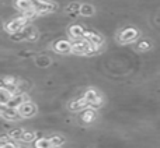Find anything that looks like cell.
Returning <instances> with one entry per match:
<instances>
[{
	"label": "cell",
	"mask_w": 160,
	"mask_h": 148,
	"mask_svg": "<svg viewBox=\"0 0 160 148\" xmlns=\"http://www.w3.org/2000/svg\"><path fill=\"white\" fill-rule=\"evenodd\" d=\"M56 7H58L56 3L49 2V0H41V2L32 4V8H34V11H35L37 16H44V14L52 13V11L56 10Z\"/></svg>",
	"instance_id": "obj_1"
},
{
	"label": "cell",
	"mask_w": 160,
	"mask_h": 148,
	"mask_svg": "<svg viewBox=\"0 0 160 148\" xmlns=\"http://www.w3.org/2000/svg\"><path fill=\"white\" fill-rule=\"evenodd\" d=\"M16 110L20 118H32L37 113V106L31 101H28V102H22L21 105H18L16 108Z\"/></svg>",
	"instance_id": "obj_2"
},
{
	"label": "cell",
	"mask_w": 160,
	"mask_h": 148,
	"mask_svg": "<svg viewBox=\"0 0 160 148\" xmlns=\"http://www.w3.org/2000/svg\"><path fill=\"white\" fill-rule=\"evenodd\" d=\"M28 24V20L25 18V17H17V18L14 20H10V21L6 24V31H7L8 34H14L17 32V31H20L24 25Z\"/></svg>",
	"instance_id": "obj_3"
},
{
	"label": "cell",
	"mask_w": 160,
	"mask_h": 148,
	"mask_svg": "<svg viewBox=\"0 0 160 148\" xmlns=\"http://www.w3.org/2000/svg\"><path fill=\"white\" fill-rule=\"evenodd\" d=\"M83 99L87 102V106H91V108H98L102 102L101 96L98 95V92L96 90H87L84 96H83Z\"/></svg>",
	"instance_id": "obj_4"
},
{
	"label": "cell",
	"mask_w": 160,
	"mask_h": 148,
	"mask_svg": "<svg viewBox=\"0 0 160 148\" xmlns=\"http://www.w3.org/2000/svg\"><path fill=\"white\" fill-rule=\"evenodd\" d=\"M138 35L139 34L135 28H125V30H122L121 32H119L118 38L122 44H131V42H133L138 38Z\"/></svg>",
	"instance_id": "obj_5"
},
{
	"label": "cell",
	"mask_w": 160,
	"mask_h": 148,
	"mask_svg": "<svg viewBox=\"0 0 160 148\" xmlns=\"http://www.w3.org/2000/svg\"><path fill=\"white\" fill-rule=\"evenodd\" d=\"M83 39L87 44H91V45H97V46H101L102 45V36L98 32H96V31H84Z\"/></svg>",
	"instance_id": "obj_6"
},
{
	"label": "cell",
	"mask_w": 160,
	"mask_h": 148,
	"mask_svg": "<svg viewBox=\"0 0 160 148\" xmlns=\"http://www.w3.org/2000/svg\"><path fill=\"white\" fill-rule=\"evenodd\" d=\"M86 48H87V42L83 38L73 39V41L70 42V52L75 53V55H84Z\"/></svg>",
	"instance_id": "obj_7"
},
{
	"label": "cell",
	"mask_w": 160,
	"mask_h": 148,
	"mask_svg": "<svg viewBox=\"0 0 160 148\" xmlns=\"http://www.w3.org/2000/svg\"><path fill=\"white\" fill-rule=\"evenodd\" d=\"M80 119H82L83 123H93L96 120V112H94L91 108H84L82 110V115H80Z\"/></svg>",
	"instance_id": "obj_8"
},
{
	"label": "cell",
	"mask_w": 160,
	"mask_h": 148,
	"mask_svg": "<svg viewBox=\"0 0 160 148\" xmlns=\"http://www.w3.org/2000/svg\"><path fill=\"white\" fill-rule=\"evenodd\" d=\"M53 50L58 53H70V42L69 41H56L53 44Z\"/></svg>",
	"instance_id": "obj_9"
},
{
	"label": "cell",
	"mask_w": 160,
	"mask_h": 148,
	"mask_svg": "<svg viewBox=\"0 0 160 148\" xmlns=\"http://www.w3.org/2000/svg\"><path fill=\"white\" fill-rule=\"evenodd\" d=\"M84 31L86 30L82 27V25L75 24V25H72V27H69V35L72 39H80V38H83Z\"/></svg>",
	"instance_id": "obj_10"
},
{
	"label": "cell",
	"mask_w": 160,
	"mask_h": 148,
	"mask_svg": "<svg viewBox=\"0 0 160 148\" xmlns=\"http://www.w3.org/2000/svg\"><path fill=\"white\" fill-rule=\"evenodd\" d=\"M0 116H2L3 119H6V120H17V119L20 118L16 109H11V108H6V106H4V109L2 110Z\"/></svg>",
	"instance_id": "obj_11"
},
{
	"label": "cell",
	"mask_w": 160,
	"mask_h": 148,
	"mask_svg": "<svg viewBox=\"0 0 160 148\" xmlns=\"http://www.w3.org/2000/svg\"><path fill=\"white\" fill-rule=\"evenodd\" d=\"M84 108H87V102H86L83 98L75 99V101H72L69 104V109L73 110V112H76V110H82V109H84Z\"/></svg>",
	"instance_id": "obj_12"
},
{
	"label": "cell",
	"mask_w": 160,
	"mask_h": 148,
	"mask_svg": "<svg viewBox=\"0 0 160 148\" xmlns=\"http://www.w3.org/2000/svg\"><path fill=\"white\" fill-rule=\"evenodd\" d=\"M94 13H96V10H94V7L91 4H80V7H79V14L80 16L91 17Z\"/></svg>",
	"instance_id": "obj_13"
},
{
	"label": "cell",
	"mask_w": 160,
	"mask_h": 148,
	"mask_svg": "<svg viewBox=\"0 0 160 148\" xmlns=\"http://www.w3.org/2000/svg\"><path fill=\"white\" fill-rule=\"evenodd\" d=\"M37 137L35 132H32V130H22L21 133V137H20V141H24V143H31V141H34Z\"/></svg>",
	"instance_id": "obj_14"
},
{
	"label": "cell",
	"mask_w": 160,
	"mask_h": 148,
	"mask_svg": "<svg viewBox=\"0 0 160 148\" xmlns=\"http://www.w3.org/2000/svg\"><path fill=\"white\" fill-rule=\"evenodd\" d=\"M16 7L20 11H27L30 8H32V3L30 0H16Z\"/></svg>",
	"instance_id": "obj_15"
},
{
	"label": "cell",
	"mask_w": 160,
	"mask_h": 148,
	"mask_svg": "<svg viewBox=\"0 0 160 148\" xmlns=\"http://www.w3.org/2000/svg\"><path fill=\"white\" fill-rule=\"evenodd\" d=\"M11 92L7 90V88H4V87H0V104L2 105H6L8 102V99L11 98Z\"/></svg>",
	"instance_id": "obj_16"
},
{
	"label": "cell",
	"mask_w": 160,
	"mask_h": 148,
	"mask_svg": "<svg viewBox=\"0 0 160 148\" xmlns=\"http://www.w3.org/2000/svg\"><path fill=\"white\" fill-rule=\"evenodd\" d=\"M21 133H22V129H11L8 132L7 137L10 138L11 141H20V137H21Z\"/></svg>",
	"instance_id": "obj_17"
},
{
	"label": "cell",
	"mask_w": 160,
	"mask_h": 148,
	"mask_svg": "<svg viewBox=\"0 0 160 148\" xmlns=\"http://www.w3.org/2000/svg\"><path fill=\"white\" fill-rule=\"evenodd\" d=\"M48 140H49V143H51V146H52V147H61L62 144L65 143V138L62 137V136H58V134L49 137Z\"/></svg>",
	"instance_id": "obj_18"
},
{
	"label": "cell",
	"mask_w": 160,
	"mask_h": 148,
	"mask_svg": "<svg viewBox=\"0 0 160 148\" xmlns=\"http://www.w3.org/2000/svg\"><path fill=\"white\" fill-rule=\"evenodd\" d=\"M49 140L48 138H38V140L35 141V148H51Z\"/></svg>",
	"instance_id": "obj_19"
},
{
	"label": "cell",
	"mask_w": 160,
	"mask_h": 148,
	"mask_svg": "<svg viewBox=\"0 0 160 148\" xmlns=\"http://www.w3.org/2000/svg\"><path fill=\"white\" fill-rule=\"evenodd\" d=\"M37 64L39 67H47L51 64V59L48 56H39V58H37Z\"/></svg>",
	"instance_id": "obj_20"
},
{
	"label": "cell",
	"mask_w": 160,
	"mask_h": 148,
	"mask_svg": "<svg viewBox=\"0 0 160 148\" xmlns=\"http://www.w3.org/2000/svg\"><path fill=\"white\" fill-rule=\"evenodd\" d=\"M79 7H80L79 3H70L66 7V13L70 14V16H75L76 13H79Z\"/></svg>",
	"instance_id": "obj_21"
},
{
	"label": "cell",
	"mask_w": 160,
	"mask_h": 148,
	"mask_svg": "<svg viewBox=\"0 0 160 148\" xmlns=\"http://www.w3.org/2000/svg\"><path fill=\"white\" fill-rule=\"evenodd\" d=\"M150 48V42L148 41V39H145V41H142L141 44H138V49L139 50H148Z\"/></svg>",
	"instance_id": "obj_22"
},
{
	"label": "cell",
	"mask_w": 160,
	"mask_h": 148,
	"mask_svg": "<svg viewBox=\"0 0 160 148\" xmlns=\"http://www.w3.org/2000/svg\"><path fill=\"white\" fill-rule=\"evenodd\" d=\"M14 148H28L27 146H24V144H16V147Z\"/></svg>",
	"instance_id": "obj_23"
},
{
	"label": "cell",
	"mask_w": 160,
	"mask_h": 148,
	"mask_svg": "<svg viewBox=\"0 0 160 148\" xmlns=\"http://www.w3.org/2000/svg\"><path fill=\"white\" fill-rule=\"evenodd\" d=\"M31 3H32V4H35V3H38V2H41V0H30Z\"/></svg>",
	"instance_id": "obj_24"
},
{
	"label": "cell",
	"mask_w": 160,
	"mask_h": 148,
	"mask_svg": "<svg viewBox=\"0 0 160 148\" xmlns=\"http://www.w3.org/2000/svg\"><path fill=\"white\" fill-rule=\"evenodd\" d=\"M3 109H4V105L0 104V113H2V110H3Z\"/></svg>",
	"instance_id": "obj_25"
},
{
	"label": "cell",
	"mask_w": 160,
	"mask_h": 148,
	"mask_svg": "<svg viewBox=\"0 0 160 148\" xmlns=\"http://www.w3.org/2000/svg\"><path fill=\"white\" fill-rule=\"evenodd\" d=\"M51 148H61V147H51Z\"/></svg>",
	"instance_id": "obj_26"
},
{
	"label": "cell",
	"mask_w": 160,
	"mask_h": 148,
	"mask_svg": "<svg viewBox=\"0 0 160 148\" xmlns=\"http://www.w3.org/2000/svg\"><path fill=\"white\" fill-rule=\"evenodd\" d=\"M0 87H3V84H2V81H0Z\"/></svg>",
	"instance_id": "obj_27"
}]
</instances>
